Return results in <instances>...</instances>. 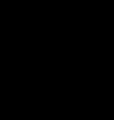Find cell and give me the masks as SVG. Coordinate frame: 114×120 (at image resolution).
<instances>
[]
</instances>
